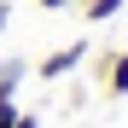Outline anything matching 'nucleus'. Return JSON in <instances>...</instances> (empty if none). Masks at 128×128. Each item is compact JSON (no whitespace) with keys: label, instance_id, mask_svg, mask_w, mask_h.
I'll return each instance as SVG.
<instances>
[{"label":"nucleus","instance_id":"obj_6","mask_svg":"<svg viewBox=\"0 0 128 128\" xmlns=\"http://www.w3.org/2000/svg\"><path fill=\"white\" fill-rule=\"evenodd\" d=\"M12 128H41V116H35V111H18V122H12Z\"/></svg>","mask_w":128,"mask_h":128},{"label":"nucleus","instance_id":"obj_3","mask_svg":"<svg viewBox=\"0 0 128 128\" xmlns=\"http://www.w3.org/2000/svg\"><path fill=\"white\" fill-rule=\"evenodd\" d=\"M122 6H128V0H82V18H88V24H111Z\"/></svg>","mask_w":128,"mask_h":128},{"label":"nucleus","instance_id":"obj_2","mask_svg":"<svg viewBox=\"0 0 128 128\" xmlns=\"http://www.w3.org/2000/svg\"><path fill=\"white\" fill-rule=\"evenodd\" d=\"M99 76H105V93L122 99V93H128V52H105V70H99Z\"/></svg>","mask_w":128,"mask_h":128},{"label":"nucleus","instance_id":"obj_5","mask_svg":"<svg viewBox=\"0 0 128 128\" xmlns=\"http://www.w3.org/2000/svg\"><path fill=\"white\" fill-rule=\"evenodd\" d=\"M18 111H24L18 99H0V128H12V122H18Z\"/></svg>","mask_w":128,"mask_h":128},{"label":"nucleus","instance_id":"obj_8","mask_svg":"<svg viewBox=\"0 0 128 128\" xmlns=\"http://www.w3.org/2000/svg\"><path fill=\"white\" fill-rule=\"evenodd\" d=\"M6 18H12V12H6V0H0V35H6Z\"/></svg>","mask_w":128,"mask_h":128},{"label":"nucleus","instance_id":"obj_1","mask_svg":"<svg viewBox=\"0 0 128 128\" xmlns=\"http://www.w3.org/2000/svg\"><path fill=\"white\" fill-rule=\"evenodd\" d=\"M76 64H88V41H76V47H58V52H47V58L35 64V76H41V82H64V76L76 70Z\"/></svg>","mask_w":128,"mask_h":128},{"label":"nucleus","instance_id":"obj_7","mask_svg":"<svg viewBox=\"0 0 128 128\" xmlns=\"http://www.w3.org/2000/svg\"><path fill=\"white\" fill-rule=\"evenodd\" d=\"M35 6H47V12H58V6H70V0H35Z\"/></svg>","mask_w":128,"mask_h":128},{"label":"nucleus","instance_id":"obj_4","mask_svg":"<svg viewBox=\"0 0 128 128\" xmlns=\"http://www.w3.org/2000/svg\"><path fill=\"white\" fill-rule=\"evenodd\" d=\"M18 82H24V64L18 58H0V93H12Z\"/></svg>","mask_w":128,"mask_h":128}]
</instances>
